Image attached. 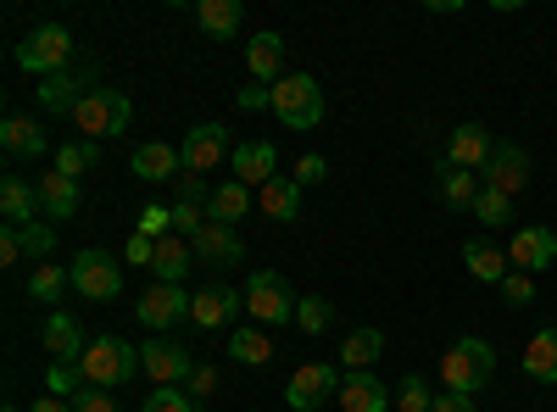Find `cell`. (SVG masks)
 Returning <instances> with one entry per match:
<instances>
[{
  "label": "cell",
  "mask_w": 557,
  "mask_h": 412,
  "mask_svg": "<svg viewBox=\"0 0 557 412\" xmlns=\"http://www.w3.org/2000/svg\"><path fill=\"white\" fill-rule=\"evenodd\" d=\"M196 23H201L212 39H235V34H240V0H201Z\"/></svg>",
  "instance_id": "32"
},
{
  "label": "cell",
  "mask_w": 557,
  "mask_h": 412,
  "mask_svg": "<svg viewBox=\"0 0 557 412\" xmlns=\"http://www.w3.org/2000/svg\"><path fill=\"white\" fill-rule=\"evenodd\" d=\"M173 190H178V201H184V207H207V201H212V185H207L201 173H184V178H173Z\"/></svg>",
  "instance_id": "43"
},
{
  "label": "cell",
  "mask_w": 557,
  "mask_h": 412,
  "mask_svg": "<svg viewBox=\"0 0 557 412\" xmlns=\"http://www.w3.org/2000/svg\"><path fill=\"white\" fill-rule=\"evenodd\" d=\"M123 257H128L134 267H151V257H157V240H151V235H139V228H134V240L123 246Z\"/></svg>",
  "instance_id": "48"
},
{
  "label": "cell",
  "mask_w": 557,
  "mask_h": 412,
  "mask_svg": "<svg viewBox=\"0 0 557 412\" xmlns=\"http://www.w3.org/2000/svg\"><path fill=\"white\" fill-rule=\"evenodd\" d=\"M0 212H7V228L39 223V190L28 178H0Z\"/></svg>",
  "instance_id": "23"
},
{
  "label": "cell",
  "mask_w": 557,
  "mask_h": 412,
  "mask_svg": "<svg viewBox=\"0 0 557 412\" xmlns=\"http://www.w3.org/2000/svg\"><path fill=\"white\" fill-rule=\"evenodd\" d=\"M430 412H480V401L474 396H435Z\"/></svg>",
  "instance_id": "51"
},
{
  "label": "cell",
  "mask_w": 557,
  "mask_h": 412,
  "mask_svg": "<svg viewBox=\"0 0 557 412\" xmlns=\"http://www.w3.org/2000/svg\"><path fill=\"white\" fill-rule=\"evenodd\" d=\"M257 207L273 223H301V185L296 178H268V185L257 190Z\"/></svg>",
  "instance_id": "24"
},
{
  "label": "cell",
  "mask_w": 557,
  "mask_h": 412,
  "mask_svg": "<svg viewBox=\"0 0 557 412\" xmlns=\"http://www.w3.org/2000/svg\"><path fill=\"white\" fill-rule=\"evenodd\" d=\"M380 351H385V335H380V329H351V335H346V346H341L346 374H368Z\"/></svg>",
  "instance_id": "31"
},
{
  "label": "cell",
  "mask_w": 557,
  "mask_h": 412,
  "mask_svg": "<svg viewBox=\"0 0 557 412\" xmlns=\"http://www.w3.org/2000/svg\"><path fill=\"white\" fill-rule=\"evenodd\" d=\"M396 407H401V412H430V407H435L430 379H424V374H407V379L396 385Z\"/></svg>",
  "instance_id": "39"
},
{
  "label": "cell",
  "mask_w": 557,
  "mask_h": 412,
  "mask_svg": "<svg viewBox=\"0 0 557 412\" xmlns=\"http://www.w3.org/2000/svg\"><path fill=\"white\" fill-rule=\"evenodd\" d=\"M168 217H173V235H190V240L207 228V207H184V201H173Z\"/></svg>",
  "instance_id": "42"
},
{
  "label": "cell",
  "mask_w": 557,
  "mask_h": 412,
  "mask_svg": "<svg viewBox=\"0 0 557 412\" xmlns=\"http://www.w3.org/2000/svg\"><path fill=\"white\" fill-rule=\"evenodd\" d=\"M45 351H51V362H78L89 351V340H84L73 312H51V317H45Z\"/></svg>",
  "instance_id": "19"
},
{
  "label": "cell",
  "mask_w": 557,
  "mask_h": 412,
  "mask_svg": "<svg viewBox=\"0 0 557 412\" xmlns=\"http://www.w3.org/2000/svg\"><path fill=\"white\" fill-rule=\"evenodd\" d=\"M335 401H341V412H391V390L374 374H346Z\"/></svg>",
  "instance_id": "21"
},
{
  "label": "cell",
  "mask_w": 557,
  "mask_h": 412,
  "mask_svg": "<svg viewBox=\"0 0 557 412\" xmlns=\"http://www.w3.org/2000/svg\"><path fill=\"white\" fill-rule=\"evenodd\" d=\"M128 167H134L139 185H173V178L184 173V157H178V146H168V140H146V146H134Z\"/></svg>",
  "instance_id": "15"
},
{
  "label": "cell",
  "mask_w": 557,
  "mask_h": 412,
  "mask_svg": "<svg viewBox=\"0 0 557 412\" xmlns=\"http://www.w3.org/2000/svg\"><path fill=\"white\" fill-rule=\"evenodd\" d=\"M335 396H341V369L335 362H307V369H296L290 385H285V401L296 412H312V407L335 401Z\"/></svg>",
  "instance_id": "11"
},
{
  "label": "cell",
  "mask_w": 557,
  "mask_h": 412,
  "mask_svg": "<svg viewBox=\"0 0 557 412\" xmlns=\"http://www.w3.org/2000/svg\"><path fill=\"white\" fill-rule=\"evenodd\" d=\"M67 62H73V34L62 23H45L17 45V67L34 78H57V73H67Z\"/></svg>",
  "instance_id": "4"
},
{
  "label": "cell",
  "mask_w": 557,
  "mask_h": 412,
  "mask_svg": "<svg viewBox=\"0 0 557 412\" xmlns=\"http://www.w3.org/2000/svg\"><path fill=\"white\" fill-rule=\"evenodd\" d=\"M491 151H496V140H491V128H485V123H457L441 157H446L451 167H469V173H485Z\"/></svg>",
  "instance_id": "14"
},
{
  "label": "cell",
  "mask_w": 557,
  "mask_h": 412,
  "mask_svg": "<svg viewBox=\"0 0 557 412\" xmlns=\"http://www.w3.org/2000/svg\"><path fill=\"white\" fill-rule=\"evenodd\" d=\"M246 312L257 317V324H290V317H296V296L285 285V273L257 267L251 285H246Z\"/></svg>",
  "instance_id": "6"
},
{
  "label": "cell",
  "mask_w": 557,
  "mask_h": 412,
  "mask_svg": "<svg viewBox=\"0 0 557 412\" xmlns=\"http://www.w3.org/2000/svg\"><path fill=\"white\" fill-rule=\"evenodd\" d=\"M462 262H469V273L480 285H502L507 273H513V267H507V251H496L491 240H469V246H462Z\"/></svg>",
  "instance_id": "29"
},
{
  "label": "cell",
  "mask_w": 557,
  "mask_h": 412,
  "mask_svg": "<svg viewBox=\"0 0 557 412\" xmlns=\"http://www.w3.org/2000/svg\"><path fill=\"white\" fill-rule=\"evenodd\" d=\"M139 235H151V240L173 235V217H168V207H146V212H139Z\"/></svg>",
  "instance_id": "47"
},
{
  "label": "cell",
  "mask_w": 557,
  "mask_h": 412,
  "mask_svg": "<svg viewBox=\"0 0 557 412\" xmlns=\"http://www.w3.org/2000/svg\"><path fill=\"white\" fill-rule=\"evenodd\" d=\"M273 112H278V123L285 128H318V117H323V89H318V78L312 73H290V78H278L273 84Z\"/></svg>",
  "instance_id": "5"
},
{
  "label": "cell",
  "mask_w": 557,
  "mask_h": 412,
  "mask_svg": "<svg viewBox=\"0 0 557 412\" xmlns=\"http://www.w3.org/2000/svg\"><path fill=\"white\" fill-rule=\"evenodd\" d=\"M0 146H7V157H45L51 151V140H45V128L34 117H7L0 123Z\"/></svg>",
  "instance_id": "25"
},
{
  "label": "cell",
  "mask_w": 557,
  "mask_h": 412,
  "mask_svg": "<svg viewBox=\"0 0 557 412\" xmlns=\"http://www.w3.org/2000/svg\"><path fill=\"white\" fill-rule=\"evenodd\" d=\"M184 390H190V401L201 407L212 390H218V369H212V362H196V374L190 379H184Z\"/></svg>",
  "instance_id": "46"
},
{
  "label": "cell",
  "mask_w": 557,
  "mask_h": 412,
  "mask_svg": "<svg viewBox=\"0 0 557 412\" xmlns=\"http://www.w3.org/2000/svg\"><path fill=\"white\" fill-rule=\"evenodd\" d=\"M0 412H23V407H0Z\"/></svg>",
  "instance_id": "54"
},
{
  "label": "cell",
  "mask_w": 557,
  "mask_h": 412,
  "mask_svg": "<svg viewBox=\"0 0 557 412\" xmlns=\"http://www.w3.org/2000/svg\"><path fill=\"white\" fill-rule=\"evenodd\" d=\"M491 374H496V351H491L480 335L457 340V346L441 357V385H446V396H480V390L491 385Z\"/></svg>",
  "instance_id": "1"
},
{
  "label": "cell",
  "mask_w": 557,
  "mask_h": 412,
  "mask_svg": "<svg viewBox=\"0 0 557 412\" xmlns=\"http://www.w3.org/2000/svg\"><path fill=\"white\" fill-rule=\"evenodd\" d=\"M78 78L73 73H57V78H39V107L45 112H57V117H73L78 112Z\"/></svg>",
  "instance_id": "33"
},
{
  "label": "cell",
  "mask_w": 557,
  "mask_h": 412,
  "mask_svg": "<svg viewBox=\"0 0 557 412\" xmlns=\"http://www.w3.org/2000/svg\"><path fill=\"white\" fill-rule=\"evenodd\" d=\"M190 251L201 257V262H212V267H235L240 257H246V246H240V235L228 223H207L201 235L190 240Z\"/></svg>",
  "instance_id": "18"
},
{
  "label": "cell",
  "mask_w": 557,
  "mask_h": 412,
  "mask_svg": "<svg viewBox=\"0 0 557 412\" xmlns=\"http://www.w3.org/2000/svg\"><path fill=\"white\" fill-rule=\"evenodd\" d=\"M139 412H196V401H190V390H184V385H162Z\"/></svg>",
  "instance_id": "41"
},
{
  "label": "cell",
  "mask_w": 557,
  "mask_h": 412,
  "mask_svg": "<svg viewBox=\"0 0 557 412\" xmlns=\"http://www.w3.org/2000/svg\"><path fill=\"white\" fill-rule=\"evenodd\" d=\"M228 357H235V362H246V369H262V362H273V340L262 335V324H251V329H235V335H228Z\"/></svg>",
  "instance_id": "35"
},
{
  "label": "cell",
  "mask_w": 557,
  "mask_h": 412,
  "mask_svg": "<svg viewBox=\"0 0 557 412\" xmlns=\"http://www.w3.org/2000/svg\"><path fill=\"white\" fill-rule=\"evenodd\" d=\"M17 257H23V240H17V228H0V262L12 267Z\"/></svg>",
  "instance_id": "52"
},
{
  "label": "cell",
  "mask_w": 557,
  "mask_h": 412,
  "mask_svg": "<svg viewBox=\"0 0 557 412\" xmlns=\"http://www.w3.org/2000/svg\"><path fill=\"white\" fill-rule=\"evenodd\" d=\"M17 240H23V257L45 262V257L57 251V228L51 223H28V228H17Z\"/></svg>",
  "instance_id": "40"
},
{
  "label": "cell",
  "mask_w": 557,
  "mask_h": 412,
  "mask_svg": "<svg viewBox=\"0 0 557 412\" xmlns=\"http://www.w3.org/2000/svg\"><path fill=\"white\" fill-rule=\"evenodd\" d=\"M28 412H73V401H67V396H45V401H34Z\"/></svg>",
  "instance_id": "53"
},
{
  "label": "cell",
  "mask_w": 557,
  "mask_h": 412,
  "mask_svg": "<svg viewBox=\"0 0 557 412\" xmlns=\"http://www.w3.org/2000/svg\"><path fill=\"white\" fill-rule=\"evenodd\" d=\"M240 290H228V285H207L196 301H190V317H196V324L212 335V329H228V324H235V312H240Z\"/></svg>",
  "instance_id": "16"
},
{
  "label": "cell",
  "mask_w": 557,
  "mask_h": 412,
  "mask_svg": "<svg viewBox=\"0 0 557 412\" xmlns=\"http://www.w3.org/2000/svg\"><path fill=\"white\" fill-rule=\"evenodd\" d=\"M323 178H330V162L323 157H301L296 162V185H323Z\"/></svg>",
  "instance_id": "49"
},
{
  "label": "cell",
  "mask_w": 557,
  "mask_h": 412,
  "mask_svg": "<svg viewBox=\"0 0 557 412\" xmlns=\"http://www.w3.org/2000/svg\"><path fill=\"white\" fill-rule=\"evenodd\" d=\"M246 212H251V190L240 185V178H223V185L212 190V201H207V223H228V228H235Z\"/></svg>",
  "instance_id": "26"
},
{
  "label": "cell",
  "mask_w": 557,
  "mask_h": 412,
  "mask_svg": "<svg viewBox=\"0 0 557 412\" xmlns=\"http://www.w3.org/2000/svg\"><path fill=\"white\" fill-rule=\"evenodd\" d=\"M296 324H301V335H323L335 324V307L323 301V296H301L296 301Z\"/></svg>",
  "instance_id": "38"
},
{
  "label": "cell",
  "mask_w": 557,
  "mask_h": 412,
  "mask_svg": "<svg viewBox=\"0 0 557 412\" xmlns=\"http://www.w3.org/2000/svg\"><path fill=\"white\" fill-rule=\"evenodd\" d=\"M67 279L84 301H117L123 296V267L107 257V251H78L73 267H67Z\"/></svg>",
  "instance_id": "7"
},
{
  "label": "cell",
  "mask_w": 557,
  "mask_h": 412,
  "mask_svg": "<svg viewBox=\"0 0 557 412\" xmlns=\"http://www.w3.org/2000/svg\"><path fill=\"white\" fill-rule=\"evenodd\" d=\"M502 301H513V307H530L535 301V279H530V273H507V279H502Z\"/></svg>",
  "instance_id": "45"
},
{
  "label": "cell",
  "mask_w": 557,
  "mask_h": 412,
  "mask_svg": "<svg viewBox=\"0 0 557 412\" xmlns=\"http://www.w3.org/2000/svg\"><path fill=\"white\" fill-rule=\"evenodd\" d=\"M78 374H84V385H96V390H117V385H128L134 374H146V369H139V351L128 340L101 335V340H89V351L78 357Z\"/></svg>",
  "instance_id": "2"
},
{
  "label": "cell",
  "mask_w": 557,
  "mask_h": 412,
  "mask_svg": "<svg viewBox=\"0 0 557 412\" xmlns=\"http://www.w3.org/2000/svg\"><path fill=\"white\" fill-rule=\"evenodd\" d=\"M474 217H480L485 228H507V223H513V201H507L502 190H485V185H480V196H474Z\"/></svg>",
  "instance_id": "37"
},
{
  "label": "cell",
  "mask_w": 557,
  "mask_h": 412,
  "mask_svg": "<svg viewBox=\"0 0 557 412\" xmlns=\"http://www.w3.org/2000/svg\"><path fill=\"white\" fill-rule=\"evenodd\" d=\"M134 117V101L123 96V89H84V101L73 112L78 134H89V140H112V134H123Z\"/></svg>",
  "instance_id": "3"
},
{
  "label": "cell",
  "mask_w": 557,
  "mask_h": 412,
  "mask_svg": "<svg viewBox=\"0 0 557 412\" xmlns=\"http://www.w3.org/2000/svg\"><path fill=\"white\" fill-rule=\"evenodd\" d=\"M480 185H485V190H502L507 201H519V196L530 190V157H524V146L496 140V151H491V162H485V173H480Z\"/></svg>",
  "instance_id": "8"
},
{
  "label": "cell",
  "mask_w": 557,
  "mask_h": 412,
  "mask_svg": "<svg viewBox=\"0 0 557 412\" xmlns=\"http://www.w3.org/2000/svg\"><path fill=\"white\" fill-rule=\"evenodd\" d=\"M524 374L535 385H557V329H535L524 346Z\"/></svg>",
  "instance_id": "27"
},
{
  "label": "cell",
  "mask_w": 557,
  "mask_h": 412,
  "mask_svg": "<svg viewBox=\"0 0 557 412\" xmlns=\"http://www.w3.org/2000/svg\"><path fill=\"white\" fill-rule=\"evenodd\" d=\"M246 67H251L257 84L278 78V67H285V39H278V34H257V39L246 45Z\"/></svg>",
  "instance_id": "30"
},
{
  "label": "cell",
  "mask_w": 557,
  "mask_h": 412,
  "mask_svg": "<svg viewBox=\"0 0 557 412\" xmlns=\"http://www.w3.org/2000/svg\"><path fill=\"white\" fill-rule=\"evenodd\" d=\"M101 162V146L96 140H67V146H57V173H67V178H78L84 167H96Z\"/></svg>",
  "instance_id": "36"
},
{
  "label": "cell",
  "mask_w": 557,
  "mask_h": 412,
  "mask_svg": "<svg viewBox=\"0 0 557 412\" xmlns=\"http://www.w3.org/2000/svg\"><path fill=\"white\" fill-rule=\"evenodd\" d=\"M435 185H441V201H446V207H457V212H474L480 173H469V167H451L446 157H435Z\"/></svg>",
  "instance_id": "22"
},
{
  "label": "cell",
  "mask_w": 557,
  "mask_h": 412,
  "mask_svg": "<svg viewBox=\"0 0 557 412\" xmlns=\"http://www.w3.org/2000/svg\"><path fill=\"white\" fill-rule=\"evenodd\" d=\"M73 412H123V407H117V396H112V390H96V385H84V390L73 396Z\"/></svg>",
  "instance_id": "44"
},
{
  "label": "cell",
  "mask_w": 557,
  "mask_h": 412,
  "mask_svg": "<svg viewBox=\"0 0 557 412\" xmlns=\"http://www.w3.org/2000/svg\"><path fill=\"white\" fill-rule=\"evenodd\" d=\"M507 262H513L519 273H541V267H552V262H557V228H546V223H524L519 235H513V246H507Z\"/></svg>",
  "instance_id": "13"
},
{
  "label": "cell",
  "mask_w": 557,
  "mask_h": 412,
  "mask_svg": "<svg viewBox=\"0 0 557 412\" xmlns=\"http://www.w3.org/2000/svg\"><path fill=\"white\" fill-rule=\"evenodd\" d=\"M34 190H39V212L51 217V223H67L73 212H78V178H67V173H45V178H34Z\"/></svg>",
  "instance_id": "17"
},
{
  "label": "cell",
  "mask_w": 557,
  "mask_h": 412,
  "mask_svg": "<svg viewBox=\"0 0 557 412\" xmlns=\"http://www.w3.org/2000/svg\"><path fill=\"white\" fill-rule=\"evenodd\" d=\"M190 246H184L178 235H162L157 240V257H151V273H157V285H178L184 273H190Z\"/></svg>",
  "instance_id": "28"
},
{
  "label": "cell",
  "mask_w": 557,
  "mask_h": 412,
  "mask_svg": "<svg viewBox=\"0 0 557 412\" xmlns=\"http://www.w3.org/2000/svg\"><path fill=\"white\" fill-rule=\"evenodd\" d=\"M139 369H146V374L157 379V390H162V385H184V379H190V374H196V357L184 351L178 340L157 335V340L139 346Z\"/></svg>",
  "instance_id": "12"
},
{
  "label": "cell",
  "mask_w": 557,
  "mask_h": 412,
  "mask_svg": "<svg viewBox=\"0 0 557 412\" xmlns=\"http://www.w3.org/2000/svg\"><path fill=\"white\" fill-rule=\"evenodd\" d=\"M73 290V279H67V267H51V262H34V273H28V296L34 301H45V307H62V296Z\"/></svg>",
  "instance_id": "34"
},
{
  "label": "cell",
  "mask_w": 557,
  "mask_h": 412,
  "mask_svg": "<svg viewBox=\"0 0 557 412\" xmlns=\"http://www.w3.org/2000/svg\"><path fill=\"white\" fill-rule=\"evenodd\" d=\"M228 167H235V178L251 190H262L268 178H273V167H278V151L268 146V140H246V146H235V157H228Z\"/></svg>",
  "instance_id": "20"
},
{
  "label": "cell",
  "mask_w": 557,
  "mask_h": 412,
  "mask_svg": "<svg viewBox=\"0 0 557 412\" xmlns=\"http://www.w3.org/2000/svg\"><path fill=\"white\" fill-rule=\"evenodd\" d=\"M190 301H196V296H184V285H151L146 296L134 301V317H139L146 329L168 335V329H178L184 317H190Z\"/></svg>",
  "instance_id": "9"
},
{
  "label": "cell",
  "mask_w": 557,
  "mask_h": 412,
  "mask_svg": "<svg viewBox=\"0 0 557 412\" xmlns=\"http://www.w3.org/2000/svg\"><path fill=\"white\" fill-rule=\"evenodd\" d=\"M178 157H184V173H201V178H207L218 162L235 157V146H228V128H223V123H196L190 134H184Z\"/></svg>",
  "instance_id": "10"
},
{
  "label": "cell",
  "mask_w": 557,
  "mask_h": 412,
  "mask_svg": "<svg viewBox=\"0 0 557 412\" xmlns=\"http://www.w3.org/2000/svg\"><path fill=\"white\" fill-rule=\"evenodd\" d=\"M235 107L240 112H262V107H273V89L268 84H251V89H240V96H235Z\"/></svg>",
  "instance_id": "50"
}]
</instances>
